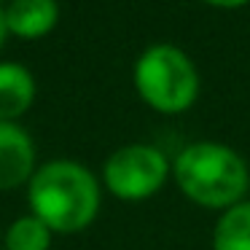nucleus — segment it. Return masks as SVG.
<instances>
[{
    "label": "nucleus",
    "mask_w": 250,
    "mask_h": 250,
    "mask_svg": "<svg viewBox=\"0 0 250 250\" xmlns=\"http://www.w3.org/2000/svg\"><path fill=\"white\" fill-rule=\"evenodd\" d=\"M30 212L54 234H76L94 223L103 205L100 180L76 159H49L27 180Z\"/></svg>",
    "instance_id": "1"
},
{
    "label": "nucleus",
    "mask_w": 250,
    "mask_h": 250,
    "mask_svg": "<svg viewBox=\"0 0 250 250\" xmlns=\"http://www.w3.org/2000/svg\"><path fill=\"white\" fill-rule=\"evenodd\" d=\"M172 180L188 202L205 210H229L245 202L250 188V169L242 153L226 143H188L172 159Z\"/></svg>",
    "instance_id": "2"
},
{
    "label": "nucleus",
    "mask_w": 250,
    "mask_h": 250,
    "mask_svg": "<svg viewBox=\"0 0 250 250\" xmlns=\"http://www.w3.org/2000/svg\"><path fill=\"white\" fill-rule=\"evenodd\" d=\"M132 83L137 97L164 116L186 113L202 89L194 60L175 43L146 46L132 67Z\"/></svg>",
    "instance_id": "3"
},
{
    "label": "nucleus",
    "mask_w": 250,
    "mask_h": 250,
    "mask_svg": "<svg viewBox=\"0 0 250 250\" xmlns=\"http://www.w3.org/2000/svg\"><path fill=\"white\" fill-rule=\"evenodd\" d=\"M172 175V162L151 143H129L105 159L103 183L116 199L143 202L164 188Z\"/></svg>",
    "instance_id": "4"
},
{
    "label": "nucleus",
    "mask_w": 250,
    "mask_h": 250,
    "mask_svg": "<svg viewBox=\"0 0 250 250\" xmlns=\"http://www.w3.org/2000/svg\"><path fill=\"white\" fill-rule=\"evenodd\" d=\"M35 143L17 121H0V191L27 186L35 172Z\"/></svg>",
    "instance_id": "5"
},
{
    "label": "nucleus",
    "mask_w": 250,
    "mask_h": 250,
    "mask_svg": "<svg viewBox=\"0 0 250 250\" xmlns=\"http://www.w3.org/2000/svg\"><path fill=\"white\" fill-rule=\"evenodd\" d=\"M8 35L22 41H38L49 35L60 22V3L57 0H8L3 6Z\"/></svg>",
    "instance_id": "6"
},
{
    "label": "nucleus",
    "mask_w": 250,
    "mask_h": 250,
    "mask_svg": "<svg viewBox=\"0 0 250 250\" xmlns=\"http://www.w3.org/2000/svg\"><path fill=\"white\" fill-rule=\"evenodd\" d=\"M35 100V78L27 65L0 60V121H17Z\"/></svg>",
    "instance_id": "7"
},
{
    "label": "nucleus",
    "mask_w": 250,
    "mask_h": 250,
    "mask_svg": "<svg viewBox=\"0 0 250 250\" xmlns=\"http://www.w3.org/2000/svg\"><path fill=\"white\" fill-rule=\"evenodd\" d=\"M212 250H250V199L218 215L212 226Z\"/></svg>",
    "instance_id": "8"
},
{
    "label": "nucleus",
    "mask_w": 250,
    "mask_h": 250,
    "mask_svg": "<svg viewBox=\"0 0 250 250\" xmlns=\"http://www.w3.org/2000/svg\"><path fill=\"white\" fill-rule=\"evenodd\" d=\"M51 237H54V231L41 218L27 212L8 223L6 234H3V245H6V250H49Z\"/></svg>",
    "instance_id": "9"
},
{
    "label": "nucleus",
    "mask_w": 250,
    "mask_h": 250,
    "mask_svg": "<svg viewBox=\"0 0 250 250\" xmlns=\"http://www.w3.org/2000/svg\"><path fill=\"white\" fill-rule=\"evenodd\" d=\"M212 8H221V11H237V8H245L250 0H202Z\"/></svg>",
    "instance_id": "10"
},
{
    "label": "nucleus",
    "mask_w": 250,
    "mask_h": 250,
    "mask_svg": "<svg viewBox=\"0 0 250 250\" xmlns=\"http://www.w3.org/2000/svg\"><path fill=\"white\" fill-rule=\"evenodd\" d=\"M8 38V27H6V14H3V6H0V49H3V43H6Z\"/></svg>",
    "instance_id": "11"
},
{
    "label": "nucleus",
    "mask_w": 250,
    "mask_h": 250,
    "mask_svg": "<svg viewBox=\"0 0 250 250\" xmlns=\"http://www.w3.org/2000/svg\"><path fill=\"white\" fill-rule=\"evenodd\" d=\"M3 3H6V0H0V6H3Z\"/></svg>",
    "instance_id": "12"
}]
</instances>
